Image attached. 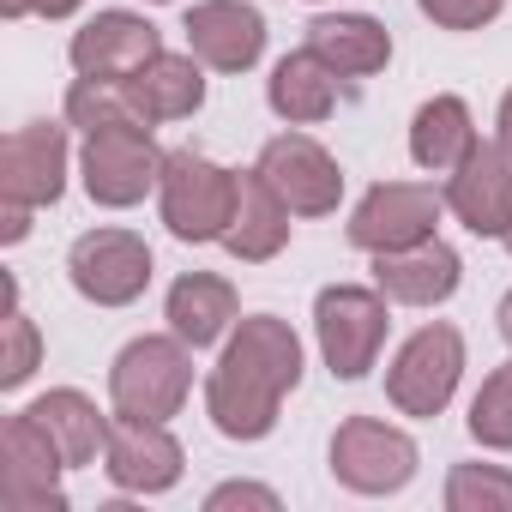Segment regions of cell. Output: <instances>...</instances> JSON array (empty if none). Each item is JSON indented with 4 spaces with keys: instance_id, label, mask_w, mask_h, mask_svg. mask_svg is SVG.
Wrapping results in <instances>:
<instances>
[{
    "instance_id": "obj_20",
    "label": "cell",
    "mask_w": 512,
    "mask_h": 512,
    "mask_svg": "<svg viewBox=\"0 0 512 512\" xmlns=\"http://www.w3.org/2000/svg\"><path fill=\"white\" fill-rule=\"evenodd\" d=\"M284 235H290V205L260 181V169L241 175V199H235V217L223 229L229 253L235 260H272V253L284 247Z\"/></svg>"
},
{
    "instance_id": "obj_13",
    "label": "cell",
    "mask_w": 512,
    "mask_h": 512,
    "mask_svg": "<svg viewBox=\"0 0 512 512\" xmlns=\"http://www.w3.org/2000/svg\"><path fill=\"white\" fill-rule=\"evenodd\" d=\"M109 476L133 494H157L181 476V446L169 440L163 422H145V416H115L109 422V452H103Z\"/></svg>"
},
{
    "instance_id": "obj_27",
    "label": "cell",
    "mask_w": 512,
    "mask_h": 512,
    "mask_svg": "<svg viewBox=\"0 0 512 512\" xmlns=\"http://www.w3.org/2000/svg\"><path fill=\"white\" fill-rule=\"evenodd\" d=\"M7 356H0V386H25L31 368H37V326L19 314V284L7 278Z\"/></svg>"
},
{
    "instance_id": "obj_17",
    "label": "cell",
    "mask_w": 512,
    "mask_h": 512,
    "mask_svg": "<svg viewBox=\"0 0 512 512\" xmlns=\"http://www.w3.org/2000/svg\"><path fill=\"white\" fill-rule=\"evenodd\" d=\"M374 284L380 296L392 302H410V308H434L458 290V253L446 241H416V247H398V253H380L374 266Z\"/></svg>"
},
{
    "instance_id": "obj_14",
    "label": "cell",
    "mask_w": 512,
    "mask_h": 512,
    "mask_svg": "<svg viewBox=\"0 0 512 512\" xmlns=\"http://www.w3.org/2000/svg\"><path fill=\"white\" fill-rule=\"evenodd\" d=\"M446 205L464 217V229L476 235H506L512 229V163L494 145H470L464 163L452 169Z\"/></svg>"
},
{
    "instance_id": "obj_10",
    "label": "cell",
    "mask_w": 512,
    "mask_h": 512,
    "mask_svg": "<svg viewBox=\"0 0 512 512\" xmlns=\"http://www.w3.org/2000/svg\"><path fill=\"white\" fill-rule=\"evenodd\" d=\"M260 181H266L290 211H302V217L332 211L338 193H344L338 163H332L314 139H302V133H284V139H272V145L260 151Z\"/></svg>"
},
{
    "instance_id": "obj_26",
    "label": "cell",
    "mask_w": 512,
    "mask_h": 512,
    "mask_svg": "<svg viewBox=\"0 0 512 512\" xmlns=\"http://www.w3.org/2000/svg\"><path fill=\"white\" fill-rule=\"evenodd\" d=\"M470 434L482 446H512V368H494L470 404Z\"/></svg>"
},
{
    "instance_id": "obj_18",
    "label": "cell",
    "mask_w": 512,
    "mask_h": 512,
    "mask_svg": "<svg viewBox=\"0 0 512 512\" xmlns=\"http://www.w3.org/2000/svg\"><path fill=\"white\" fill-rule=\"evenodd\" d=\"M121 85H127L133 115H139L145 127L175 121V115H193V109L205 103V79H199V67H193L187 55H157L151 67H139V73L121 79Z\"/></svg>"
},
{
    "instance_id": "obj_23",
    "label": "cell",
    "mask_w": 512,
    "mask_h": 512,
    "mask_svg": "<svg viewBox=\"0 0 512 512\" xmlns=\"http://www.w3.org/2000/svg\"><path fill=\"white\" fill-rule=\"evenodd\" d=\"M229 320H235V290H229L223 278L193 272V278H181V284L169 290V326H175L181 344H193V350H199V344H217Z\"/></svg>"
},
{
    "instance_id": "obj_3",
    "label": "cell",
    "mask_w": 512,
    "mask_h": 512,
    "mask_svg": "<svg viewBox=\"0 0 512 512\" xmlns=\"http://www.w3.org/2000/svg\"><path fill=\"white\" fill-rule=\"evenodd\" d=\"M193 386V368H187V350L181 338H139L115 356V374H109V398L121 416H145V422H163L181 410Z\"/></svg>"
},
{
    "instance_id": "obj_28",
    "label": "cell",
    "mask_w": 512,
    "mask_h": 512,
    "mask_svg": "<svg viewBox=\"0 0 512 512\" xmlns=\"http://www.w3.org/2000/svg\"><path fill=\"white\" fill-rule=\"evenodd\" d=\"M422 13L446 31H476L500 13V0H422Z\"/></svg>"
},
{
    "instance_id": "obj_21",
    "label": "cell",
    "mask_w": 512,
    "mask_h": 512,
    "mask_svg": "<svg viewBox=\"0 0 512 512\" xmlns=\"http://www.w3.org/2000/svg\"><path fill=\"white\" fill-rule=\"evenodd\" d=\"M308 49L332 67V73H350V79H368L392 61V37L374 25V19H356V13H338V19H314L308 25Z\"/></svg>"
},
{
    "instance_id": "obj_7",
    "label": "cell",
    "mask_w": 512,
    "mask_h": 512,
    "mask_svg": "<svg viewBox=\"0 0 512 512\" xmlns=\"http://www.w3.org/2000/svg\"><path fill=\"white\" fill-rule=\"evenodd\" d=\"M314 326H320V350H326L332 374H338V380H362V374L374 368L380 344H386V302L368 296V290L338 284V290L320 296Z\"/></svg>"
},
{
    "instance_id": "obj_11",
    "label": "cell",
    "mask_w": 512,
    "mask_h": 512,
    "mask_svg": "<svg viewBox=\"0 0 512 512\" xmlns=\"http://www.w3.org/2000/svg\"><path fill=\"white\" fill-rule=\"evenodd\" d=\"M61 175H67V133L37 121L19 127L7 145H0V193L7 205H55L61 199Z\"/></svg>"
},
{
    "instance_id": "obj_32",
    "label": "cell",
    "mask_w": 512,
    "mask_h": 512,
    "mask_svg": "<svg viewBox=\"0 0 512 512\" xmlns=\"http://www.w3.org/2000/svg\"><path fill=\"white\" fill-rule=\"evenodd\" d=\"M500 332H506V344H512V296L500 302Z\"/></svg>"
},
{
    "instance_id": "obj_1",
    "label": "cell",
    "mask_w": 512,
    "mask_h": 512,
    "mask_svg": "<svg viewBox=\"0 0 512 512\" xmlns=\"http://www.w3.org/2000/svg\"><path fill=\"white\" fill-rule=\"evenodd\" d=\"M302 380V344L284 320L260 314L241 320V338L223 350L211 386H205V410L229 440H260L278 422L284 392H296Z\"/></svg>"
},
{
    "instance_id": "obj_9",
    "label": "cell",
    "mask_w": 512,
    "mask_h": 512,
    "mask_svg": "<svg viewBox=\"0 0 512 512\" xmlns=\"http://www.w3.org/2000/svg\"><path fill=\"white\" fill-rule=\"evenodd\" d=\"M332 470L356 494H392L416 476V446L374 416H350L332 440Z\"/></svg>"
},
{
    "instance_id": "obj_4",
    "label": "cell",
    "mask_w": 512,
    "mask_h": 512,
    "mask_svg": "<svg viewBox=\"0 0 512 512\" xmlns=\"http://www.w3.org/2000/svg\"><path fill=\"white\" fill-rule=\"evenodd\" d=\"M67 272H73V290L97 308H127L133 296H145L151 284V247L127 229H97V235H79L73 253H67Z\"/></svg>"
},
{
    "instance_id": "obj_8",
    "label": "cell",
    "mask_w": 512,
    "mask_h": 512,
    "mask_svg": "<svg viewBox=\"0 0 512 512\" xmlns=\"http://www.w3.org/2000/svg\"><path fill=\"white\" fill-rule=\"evenodd\" d=\"M458 368H464V338L452 326H422L398 350V362L386 374V392L404 416H434V410H446V398L458 386Z\"/></svg>"
},
{
    "instance_id": "obj_30",
    "label": "cell",
    "mask_w": 512,
    "mask_h": 512,
    "mask_svg": "<svg viewBox=\"0 0 512 512\" xmlns=\"http://www.w3.org/2000/svg\"><path fill=\"white\" fill-rule=\"evenodd\" d=\"M7 7V19H25V13H43V19H67L79 0H0Z\"/></svg>"
},
{
    "instance_id": "obj_33",
    "label": "cell",
    "mask_w": 512,
    "mask_h": 512,
    "mask_svg": "<svg viewBox=\"0 0 512 512\" xmlns=\"http://www.w3.org/2000/svg\"><path fill=\"white\" fill-rule=\"evenodd\" d=\"M506 247H512V229H506Z\"/></svg>"
},
{
    "instance_id": "obj_2",
    "label": "cell",
    "mask_w": 512,
    "mask_h": 512,
    "mask_svg": "<svg viewBox=\"0 0 512 512\" xmlns=\"http://www.w3.org/2000/svg\"><path fill=\"white\" fill-rule=\"evenodd\" d=\"M163 223L181 235V241H211L229 229L235 217V199H241V175L205 163L199 151H169L163 157Z\"/></svg>"
},
{
    "instance_id": "obj_6",
    "label": "cell",
    "mask_w": 512,
    "mask_h": 512,
    "mask_svg": "<svg viewBox=\"0 0 512 512\" xmlns=\"http://www.w3.org/2000/svg\"><path fill=\"white\" fill-rule=\"evenodd\" d=\"M163 175V157L151 145V127L139 121H115V127H97L91 145H85V187L97 205H133L145 199V187Z\"/></svg>"
},
{
    "instance_id": "obj_29",
    "label": "cell",
    "mask_w": 512,
    "mask_h": 512,
    "mask_svg": "<svg viewBox=\"0 0 512 512\" xmlns=\"http://www.w3.org/2000/svg\"><path fill=\"white\" fill-rule=\"evenodd\" d=\"M217 506H278V494H272V488L229 482V488H217V494H211V512H217Z\"/></svg>"
},
{
    "instance_id": "obj_16",
    "label": "cell",
    "mask_w": 512,
    "mask_h": 512,
    "mask_svg": "<svg viewBox=\"0 0 512 512\" xmlns=\"http://www.w3.org/2000/svg\"><path fill=\"white\" fill-rule=\"evenodd\" d=\"M187 43H193V55L205 67L241 73V67L260 61V49H266V19L253 7H241V0H205V7L187 13Z\"/></svg>"
},
{
    "instance_id": "obj_22",
    "label": "cell",
    "mask_w": 512,
    "mask_h": 512,
    "mask_svg": "<svg viewBox=\"0 0 512 512\" xmlns=\"http://www.w3.org/2000/svg\"><path fill=\"white\" fill-rule=\"evenodd\" d=\"M332 103H338V73L314 49L278 61V73H272V109L284 121H326Z\"/></svg>"
},
{
    "instance_id": "obj_25",
    "label": "cell",
    "mask_w": 512,
    "mask_h": 512,
    "mask_svg": "<svg viewBox=\"0 0 512 512\" xmlns=\"http://www.w3.org/2000/svg\"><path fill=\"white\" fill-rule=\"evenodd\" d=\"M446 506L452 512H488V506L512 512V476L494 464H458L446 482Z\"/></svg>"
},
{
    "instance_id": "obj_31",
    "label": "cell",
    "mask_w": 512,
    "mask_h": 512,
    "mask_svg": "<svg viewBox=\"0 0 512 512\" xmlns=\"http://www.w3.org/2000/svg\"><path fill=\"white\" fill-rule=\"evenodd\" d=\"M500 145H506V157H512V91H506V103H500Z\"/></svg>"
},
{
    "instance_id": "obj_15",
    "label": "cell",
    "mask_w": 512,
    "mask_h": 512,
    "mask_svg": "<svg viewBox=\"0 0 512 512\" xmlns=\"http://www.w3.org/2000/svg\"><path fill=\"white\" fill-rule=\"evenodd\" d=\"M163 49H157V31L133 13H97L79 37H73V67L79 79H133L139 67H151Z\"/></svg>"
},
{
    "instance_id": "obj_24",
    "label": "cell",
    "mask_w": 512,
    "mask_h": 512,
    "mask_svg": "<svg viewBox=\"0 0 512 512\" xmlns=\"http://www.w3.org/2000/svg\"><path fill=\"white\" fill-rule=\"evenodd\" d=\"M470 145H476V133H470V109L458 97H434V103L416 109L410 151H416L422 169H458Z\"/></svg>"
},
{
    "instance_id": "obj_12",
    "label": "cell",
    "mask_w": 512,
    "mask_h": 512,
    "mask_svg": "<svg viewBox=\"0 0 512 512\" xmlns=\"http://www.w3.org/2000/svg\"><path fill=\"white\" fill-rule=\"evenodd\" d=\"M434 217H440V199L428 187H374L356 217H350V241L368 247V253H398V247H416L434 235Z\"/></svg>"
},
{
    "instance_id": "obj_19",
    "label": "cell",
    "mask_w": 512,
    "mask_h": 512,
    "mask_svg": "<svg viewBox=\"0 0 512 512\" xmlns=\"http://www.w3.org/2000/svg\"><path fill=\"white\" fill-rule=\"evenodd\" d=\"M67 458V470L79 464H97V452H109V416H97V404L85 392H49L25 410Z\"/></svg>"
},
{
    "instance_id": "obj_5",
    "label": "cell",
    "mask_w": 512,
    "mask_h": 512,
    "mask_svg": "<svg viewBox=\"0 0 512 512\" xmlns=\"http://www.w3.org/2000/svg\"><path fill=\"white\" fill-rule=\"evenodd\" d=\"M61 446L31 422V416H13L7 434H0V506L7 512H49V506H67L61 494Z\"/></svg>"
}]
</instances>
